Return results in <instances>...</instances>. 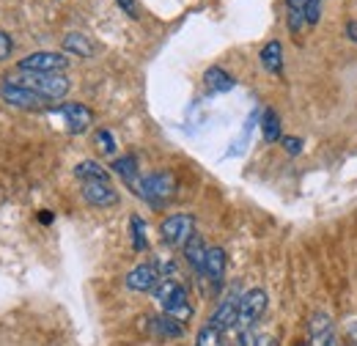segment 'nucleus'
I'll return each mask as SVG.
<instances>
[{
    "label": "nucleus",
    "mask_w": 357,
    "mask_h": 346,
    "mask_svg": "<svg viewBox=\"0 0 357 346\" xmlns=\"http://www.w3.org/2000/svg\"><path fill=\"white\" fill-rule=\"evenodd\" d=\"M174 195H176V176L171 171H157L143 176V187H140L137 198L149 201L151 206H165Z\"/></svg>",
    "instance_id": "7ed1b4c3"
},
{
    "label": "nucleus",
    "mask_w": 357,
    "mask_h": 346,
    "mask_svg": "<svg viewBox=\"0 0 357 346\" xmlns=\"http://www.w3.org/2000/svg\"><path fill=\"white\" fill-rule=\"evenodd\" d=\"M289 11H300L308 25H316L321 20V0H286Z\"/></svg>",
    "instance_id": "aec40b11"
},
{
    "label": "nucleus",
    "mask_w": 357,
    "mask_h": 346,
    "mask_svg": "<svg viewBox=\"0 0 357 346\" xmlns=\"http://www.w3.org/2000/svg\"><path fill=\"white\" fill-rule=\"evenodd\" d=\"M264 346H278L275 341H264Z\"/></svg>",
    "instance_id": "2f4dec72"
},
{
    "label": "nucleus",
    "mask_w": 357,
    "mask_h": 346,
    "mask_svg": "<svg viewBox=\"0 0 357 346\" xmlns=\"http://www.w3.org/2000/svg\"><path fill=\"white\" fill-rule=\"evenodd\" d=\"M259 61L269 75H280V69H283V47H280V42L264 44L261 52H259Z\"/></svg>",
    "instance_id": "dca6fc26"
},
{
    "label": "nucleus",
    "mask_w": 357,
    "mask_h": 346,
    "mask_svg": "<svg viewBox=\"0 0 357 346\" xmlns=\"http://www.w3.org/2000/svg\"><path fill=\"white\" fill-rule=\"evenodd\" d=\"M225 266H228V256H225L223 248H209L206 253V266H204V278L212 283V289L218 292L223 286V278H225Z\"/></svg>",
    "instance_id": "ddd939ff"
},
{
    "label": "nucleus",
    "mask_w": 357,
    "mask_h": 346,
    "mask_svg": "<svg viewBox=\"0 0 357 346\" xmlns=\"http://www.w3.org/2000/svg\"><path fill=\"white\" fill-rule=\"evenodd\" d=\"M160 269L154 266V264H137L135 269L127 272V278H124V283H127V289L130 292H140V294H149V292H154L157 286H160Z\"/></svg>",
    "instance_id": "1a4fd4ad"
},
{
    "label": "nucleus",
    "mask_w": 357,
    "mask_h": 346,
    "mask_svg": "<svg viewBox=\"0 0 357 346\" xmlns=\"http://www.w3.org/2000/svg\"><path fill=\"white\" fill-rule=\"evenodd\" d=\"M157 297V303L162 308V313L178 319L181 324L192 319V305H190V297H187V289L178 283L176 278H162L160 286L151 292Z\"/></svg>",
    "instance_id": "f257e3e1"
},
{
    "label": "nucleus",
    "mask_w": 357,
    "mask_h": 346,
    "mask_svg": "<svg viewBox=\"0 0 357 346\" xmlns=\"http://www.w3.org/2000/svg\"><path fill=\"white\" fill-rule=\"evenodd\" d=\"M113 171L124 179V184L135 190V195H140V187H143V176L137 171V160L135 157H119L113 160Z\"/></svg>",
    "instance_id": "2eb2a0df"
},
{
    "label": "nucleus",
    "mask_w": 357,
    "mask_h": 346,
    "mask_svg": "<svg viewBox=\"0 0 357 346\" xmlns=\"http://www.w3.org/2000/svg\"><path fill=\"white\" fill-rule=\"evenodd\" d=\"M151 330L160 336V338H178L181 333H184V324L174 319V316H168V313H162V316H154L151 319Z\"/></svg>",
    "instance_id": "a211bd4d"
},
{
    "label": "nucleus",
    "mask_w": 357,
    "mask_h": 346,
    "mask_svg": "<svg viewBox=\"0 0 357 346\" xmlns=\"http://www.w3.org/2000/svg\"><path fill=\"white\" fill-rule=\"evenodd\" d=\"M261 132H264V140H267V143H278V140H280V116H278L275 110H264Z\"/></svg>",
    "instance_id": "4be33fe9"
},
{
    "label": "nucleus",
    "mask_w": 357,
    "mask_h": 346,
    "mask_svg": "<svg viewBox=\"0 0 357 346\" xmlns=\"http://www.w3.org/2000/svg\"><path fill=\"white\" fill-rule=\"evenodd\" d=\"M116 3H119L130 17H137V3H135V0H116Z\"/></svg>",
    "instance_id": "c756f323"
},
{
    "label": "nucleus",
    "mask_w": 357,
    "mask_h": 346,
    "mask_svg": "<svg viewBox=\"0 0 357 346\" xmlns=\"http://www.w3.org/2000/svg\"><path fill=\"white\" fill-rule=\"evenodd\" d=\"M160 234L162 242L168 248H184L190 242V236L195 234V217L181 212V215H168L160 223Z\"/></svg>",
    "instance_id": "20e7f679"
},
{
    "label": "nucleus",
    "mask_w": 357,
    "mask_h": 346,
    "mask_svg": "<svg viewBox=\"0 0 357 346\" xmlns=\"http://www.w3.org/2000/svg\"><path fill=\"white\" fill-rule=\"evenodd\" d=\"M347 36L357 44V22H355V20H352V22H347Z\"/></svg>",
    "instance_id": "7c9ffc66"
},
{
    "label": "nucleus",
    "mask_w": 357,
    "mask_h": 346,
    "mask_svg": "<svg viewBox=\"0 0 357 346\" xmlns=\"http://www.w3.org/2000/svg\"><path fill=\"white\" fill-rule=\"evenodd\" d=\"M96 146H99V151H102V154H107V157H113V154H116V140H113V135H110L107 130L96 132Z\"/></svg>",
    "instance_id": "393cba45"
},
{
    "label": "nucleus",
    "mask_w": 357,
    "mask_h": 346,
    "mask_svg": "<svg viewBox=\"0 0 357 346\" xmlns=\"http://www.w3.org/2000/svg\"><path fill=\"white\" fill-rule=\"evenodd\" d=\"M280 143H283V149L289 154H300L303 151V140L300 137H280Z\"/></svg>",
    "instance_id": "cd10ccee"
},
{
    "label": "nucleus",
    "mask_w": 357,
    "mask_h": 346,
    "mask_svg": "<svg viewBox=\"0 0 357 346\" xmlns=\"http://www.w3.org/2000/svg\"><path fill=\"white\" fill-rule=\"evenodd\" d=\"M305 25H308V22H305V17H303L300 11H289V31H291V33H300Z\"/></svg>",
    "instance_id": "a878e982"
},
{
    "label": "nucleus",
    "mask_w": 357,
    "mask_h": 346,
    "mask_svg": "<svg viewBox=\"0 0 357 346\" xmlns=\"http://www.w3.org/2000/svg\"><path fill=\"white\" fill-rule=\"evenodd\" d=\"M204 83H206V88L212 93H225V91H231V88L236 86V80L225 69H220V66H209L206 75H204Z\"/></svg>",
    "instance_id": "f3484780"
},
{
    "label": "nucleus",
    "mask_w": 357,
    "mask_h": 346,
    "mask_svg": "<svg viewBox=\"0 0 357 346\" xmlns=\"http://www.w3.org/2000/svg\"><path fill=\"white\" fill-rule=\"evenodd\" d=\"M63 50L69 55H75V58H91L93 55V44L83 33H66L63 36Z\"/></svg>",
    "instance_id": "6ab92c4d"
},
{
    "label": "nucleus",
    "mask_w": 357,
    "mask_h": 346,
    "mask_svg": "<svg viewBox=\"0 0 357 346\" xmlns=\"http://www.w3.org/2000/svg\"><path fill=\"white\" fill-rule=\"evenodd\" d=\"M11 50H14V42H11V36H8L6 31H0V63H3V61H8Z\"/></svg>",
    "instance_id": "bb28decb"
},
{
    "label": "nucleus",
    "mask_w": 357,
    "mask_h": 346,
    "mask_svg": "<svg viewBox=\"0 0 357 346\" xmlns=\"http://www.w3.org/2000/svg\"><path fill=\"white\" fill-rule=\"evenodd\" d=\"M308 346H341L330 313L316 310L308 319Z\"/></svg>",
    "instance_id": "6e6552de"
},
{
    "label": "nucleus",
    "mask_w": 357,
    "mask_h": 346,
    "mask_svg": "<svg viewBox=\"0 0 357 346\" xmlns=\"http://www.w3.org/2000/svg\"><path fill=\"white\" fill-rule=\"evenodd\" d=\"M83 198L96 209H107L119 204V190L110 181H83Z\"/></svg>",
    "instance_id": "9d476101"
},
{
    "label": "nucleus",
    "mask_w": 357,
    "mask_h": 346,
    "mask_svg": "<svg viewBox=\"0 0 357 346\" xmlns=\"http://www.w3.org/2000/svg\"><path fill=\"white\" fill-rule=\"evenodd\" d=\"M239 294H228L223 303L218 305V310H215V316L209 319V324L212 327H218L220 333L225 330H234L236 327V322H239Z\"/></svg>",
    "instance_id": "9b49d317"
},
{
    "label": "nucleus",
    "mask_w": 357,
    "mask_h": 346,
    "mask_svg": "<svg viewBox=\"0 0 357 346\" xmlns=\"http://www.w3.org/2000/svg\"><path fill=\"white\" fill-rule=\"evenodd\" d=\"M206 253H209V248H206V242L198 236V234H192L190 236V242L184 245V259H187V266L198 275V278H204V266H206Z\"/></svg>",
    "instance_id": "4468645a"
},
{
    "label": "nucleus",
    "mask_w": 357,
    "mask_h": 346,
    "mask_svg": "<svg viewBox=\"0 0 357 346\" xmlns=\"http://www.w3.org/2000/svg\"><path fill=\"white\" fill-rule=\"evenodd\" d=\"M69 66V58L63 52H50V50H39V52H31L25 55L17 69L20 72H42V75H58Z\"/></svg>",
    "instance_id": "423d86ee"
},
{
    "label": "nucleus",
    "mask_w": 357,
    "mask_h": 346,
    "mask_svg": "<svg viewBox=\"0 0 357 346\" xmlns=\"http://www.w3.org/2000/svg\"><path fill=\"white\" fill-rule=\"evenodd\" d=\"M0 99H3L6 105H11V107H20V110H42V107H47L45 96H39V93L31 91V88L17 86V83H11V80H3V83H0Z\"/></svg>",
    "instance_id": "0eeeda50"
},
{
    "label": "nucleus",
    "mask_w": 357,
    "mask_h": 346,
    "mask_svg": "<svg viewBox=\"0 0 357 346\" xmlns=\"http://www.w3.org/2000/svg\"><path fill=\"white\" fill-rule=\"evenodd\" d=\"M267 292L264 289H250L242 294L239 300V322H236V330H253L261 316L267 313Z\"/></svg>",
    "instance_id": "39448f33"
},
{
    "label": "nucleus",
    "mask_w": 357,
    "mask_h": 346,
    "mask_svg": "<svg viewBox=\"0 0 357 346\" xmlns=\"http://www.w3.org/2000/svg\"><path fill=\"white\" fill-rule=\"evenodd\" d=\"M11 83H17V86H25L31 88V91H36L39 96H45L47 102H52V99H63L66 93H69V77L63 75V72H58V75H42V72H20Z\"/></svg>",
    "instance_id": "f03ea898"
},
{
    "label": "nucleus",
    "mask_w": 357,
    "mask_h": 346,
    "mask_svg": "<svg viewBox=\"0 0 357 346\" xmlns=\"http://www.w3.org/2000/svg\"><path fill=\"white\" fill-rule=\"evenodd\" d=\"M75 176L80 179V184H83V181H110V173L105 171L99 163H93V160H83V163L75 168Z\"/></svg>",
    "instance_id": "412c9836"
},
{
    "label": "nucleus",
    "mask_w": 357,
    "mask_h": 346,
    "mask_svg": "<svg viewBox=\"0 0 357 346\" xmlns=\"http://www.w3.org/2000/svg\"><path fill=\"white\" fill-rule=\"evenodd\" d=\"M239 346H256V333L253 330H239Z\"/></svg>",
    "instance_id": "c85d7f7f"
},
{
    "label": "nucleus",
    "mask_w": 357,
    "mask_h": 346,
    "mask_svg": "<svg viewBox=\"0 0 357 346\" xmlns=\"http://www.w3.org/2000/svg\"><path fill=\"white\" fill-rule=\"evenodd\" d=\"M61 116H63V121H66L69 132H75V135L89 132V127L93 124V113H91L86 105H80V102H69V105H63V107H61Z\"/></svg>",
    "instance_id": "f8f14e48"
},
{
    "label": "nucleus",
    "mask_w": 357,
    "mask_h": 346,
    "mask_svg": "<svg viewBox=\"0 0 357 346\" xmlns=\"http://www.w3.org/2000/svg\"><path fill=\"white\" fill-rule=\"evenodd\" d=\"M195 346H223V333L218 327L206 324V327H201V333L195 338Z\"/></svg>",
    "instance_id": "b1692460"
},
{
    "label": "nucleus",
    "mask_w": 357,
    "mask_h": 346,
    "mask_svg": "<svg viewBox=\"0 0 357 346\" xmlns=\"http://www.w3.org/2000/svg\"><path fill=\"white\" fill-rule=\"evenodd\" d=\"M130 231H132V248L137 253H143L149 248V236H146V223L137 215L130 217Z\"/></svg>",
    "instance_id": "5701e85b"
}]
</instances>
